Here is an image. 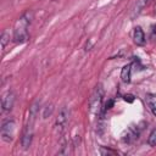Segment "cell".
<instances>
[{"mask_svg":"<svg viewBox=\"0 0 156 156\" xmlns=\"http://www.w3.org/2000/svg\"><path fill=\"white\" fill-rule=\"evenodd\" d=\"M147 144L150 146H152V147L156 146V128H154L151 130V133H150V135L147 138Z\"/></svg>","mask_w":156,"mask_h":156,"instance_id":"8fae6325","label":"cell"},{"mask_svg":"<svg viewBox=\"0 0 156 156\" xmlns=\"http://www.w3.org/2000/svg\"><path fill=\"white\" fill-rule=\"evenodd\" d=\"M68 119H69V110L63 106L61 107V110L58 111V115L56 117V122H55V129L58 132V133H62L68 123Z\"/></svg>","mask_w":156,"mask_h":156,"instance_id":"5b68a950","label":"cell"},{"mask_svg":"<svg viewBox=\"0 0 156 156\" xmlns=\"http://www.w3.org/2000/svg\"><path fill=\"white\" fill-rule=\"evenodd\" d=\"M124 100L128 102H133L134 101V96L133 95H124Z\"/></svg>","mask_w":156,"mask_h":156,"instance_id":"e0dca14e","label":"cell"},{"mask_svg":"<svg viewBox=\"0 0 156 156\" xmlns=\"http://www.w3.org/2000/svg\"><path fill=\"white\" fill-rule=\"evenodd\" d=\"M132 63H128L126 66H123L122 71H121V79L124 83H129L130 82V74H132Z\"/></svg>","mask_w":156,"mask_h":156,"instance_id":"30bf717a","label":"cell"},{"mask_svg":"<svg viewBox=\"0 0 156 156\" xmlns=\"http://www.w3.org/2000/svg\"><path fill=\"white\" fill-rule=\"evenodd\" d=\"M150 2V0H136L134 7H133V11H132V18L139 16L141 13V11L146 7V5Z\"/></svg>","mask_w":156,"mask_h":156,"instance_id":"9c48e42d","label":"cell"},{"mask_svg":"<svg viewBox=\"0 0 156 156\" xmlns=\"http://www.w3.org/2000/svg\"><path fill=\"white\" fill-rule=\"evenodd\" d=\"M37 116L34 115H29V118H28V123L26 124V127L23 128V132H22V136H21V145L24 150H27L30 144H32V140H33V134H34V121H35Z\"/></svg>","mask_w":156,"mask_h":156,"instance_id":"7a4b0ae2","label":"cell"},{"mask_svg":"<svg viewBox=\"0 0 156 156\" xmlns=\"http://www.w3.org/2000/svg\"><path fill=\"white\" fill-rule=\"evenodd\" d=\"M15 129H16V122L13 118H6L1 123V139L6 143H11L13 140L15 135Z\"/></svg>","mask_w":156,"mask_h":156,"instance_id":"3957f363","label":"cell"},{"mask_svg":"<svg viewBox=\"0 0 156 156\" xmlns=\"http://www.w3.org/2000/svg\"><path fill=\"white\" fill-rule=\"evenodd\" d=\"M99 152L101 154V155H117V151H115V150H111V149H106V147H104V146H100V149H99Z\"/></svg>","mask_w":156,"mask_h":156,"instance_id":"4fadbf2b","label":"cell"},{"mask_svg":"<svg viewBox=\"0 0 156 156\" xmlns=\"http://www.w3.org/2000/svg\"><path fill=\"white\" fill-rule=\"evenodd\" d=\"M13 104H15V94L9 90L7 93L4 94L2 96V100H1V107H2V112H9L12 110L13 107Z\"/></svg>","mask_w":156,"mask_h":156,"instance_id":"8992f818","label":"cell"},{"mask_svg":"<svg viewBox=\"0 0 156 156\" xmlns=\"http://www.w3.org/2000/svg\"><path fill=\"white\" fill-rule=\"evenodd\" d=\"M139 134H140V130H139L138 126H136V128L135 127H130V128H128L126 135L123 136V141L124 143H132V141H134L135 139L139 138Z\"/></svg>","mask_w":156,"mask_h":156,"instance_id":"52a82bcc","label":"cell"},{"mask_svg":"<svg viewBox=\"0 0 156 156\" xmlns=\"http://www.w3.org/2000/svg\"><path fill=\"white\" fill-rule=\"evenodd\" d=\"M52 110H54L52 105H48V106H45V107H44V112H43V118H48V117L52 113Z\"/></svg>","mask_w":156,"mask_h":156,"instance_id":"5bb4252c","label":"cell"},{"mask_svg":"<svg viewBox=\"0 0 156 156\" xmlns=\"http://www.w3.org/2000/svg\"><path fill=\"white\" fill-rule=\"evenodd\" d=\"M149 107H150V111L152 112V115L156 116V102L155 101H149Z\"/></svg>","mask_w":156,"mask_h":156,"instance_id":"9a60e30c","label":"cell"},{"mask_svg":"<svg viewBox=\"0 0 156 156\" xmlns=\"http://www.w3.org/2000/svg\"><path fill=\"white\" fill-rule=\"evenodd\" d=\"M10 41V34L5 30V32H2V34H1V46H2V49H5V46H6V44Z\"/></svg>","mask_w":156,"mask_h":156,"instance_id":"7c38bea8","label":"cell"},{"mask_svg":"<svg viewBox=\"0 0 156 156\" xmlns=\"http://www.w3.org/2000/svg\"><path fill=\"white\" fill-rule=\"evenodd\" d=\"M102 98H104V90L99 85V87L95 88V90L93 91V94L89 99V110H90V112H98L100 110Z\"/></svg>","mask_w":156,"mask_h":156,"instance_id":"277c9868","label":"cell"},{"mask_svg":"<svg viewBox=\"0 0 156 156\" xmlns=\"http://www.w3.org/2000/svg\"><path fill=\"white\" fill-rule=\"evenodd\" d=\"M32 18H33V12L32 11H27L18 20L17 26L15 27V30H13V41L15 43L22 44V43L28 40V38H29L28 27L32 23Z\"/></svg>","mask_w":156,"mask_h":156,"instance_id":"6da1fadb","label":"cell"},{"mask_svg":"<svg viewBox=\"0 0 156 156\" xmlns=\"http://www.w3.org/2000/svg\"><path fill=\"white\" fill-rule=\"evenodd\" d=\"M133 39H134V43L136 45H144L146 39H145V33L144 30L140 28V27H135L134 28V33H133Z\"/></svg>","mask_w":156,"mask_h":156,"instance_id":"ba28073f","label":"cell"},{"mask_svg":"<svg viewBox=\"0 0 156 156\" xmlns=\"http://www.w3.org/2000/svg\"><path fill=\"white\" fill-rule=\"evenodd\" d=\"M113 106V100L111 99V100H108L106 104H105V107H104V110H102V113L105 112V111H107V110H110L111 107Z\"/></svg>","mask_w":156,"mask_h":156,"instance_id":"2e32d148","label":"cell"}]
</instances>
